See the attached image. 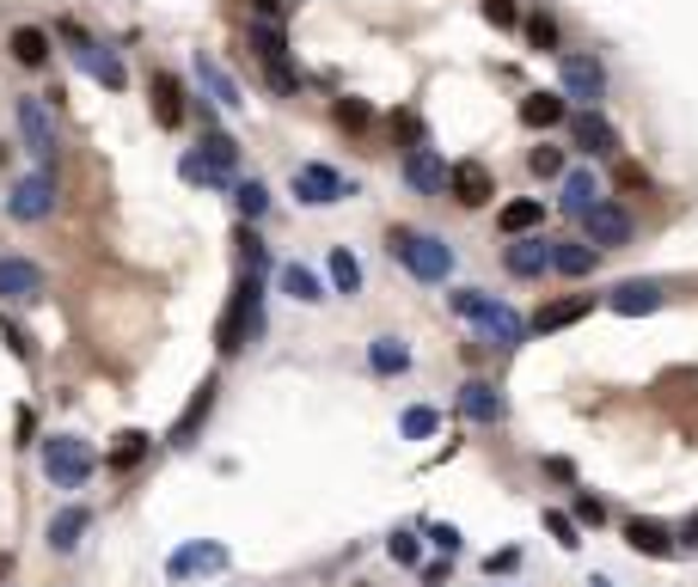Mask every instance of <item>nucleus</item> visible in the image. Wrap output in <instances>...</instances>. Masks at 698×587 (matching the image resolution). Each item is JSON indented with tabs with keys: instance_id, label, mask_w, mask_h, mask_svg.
I'll list each match as a JSON object with an SVG mask.
<instances>
[{
	"instance_id": "obj_45",
	"label": "nucleus",
	"mask_w": 698,
	"mask_h": 587,
	"mask_svg": "<svg viewBox=\"0 0 698 587\" xmlns=\"http://www.w3.org/2000/svg\"><path fill=\"white\" fill-rule=\"evenodd\" d=\"M387 556H392V563H404V570H411V563H417V556H423V539H417V532H392V539H387Z\"/></svg>"
},
{
	"instance_id": "obj_6",
	"label": "nucleus",
	"mask_w": 698,
	"mask_h": 587,
	"mask_svg": "<svg viewBox=\"0 0 698 587\" xmlns=\"http://www.w3.org/2000/svg\"><path fill=\"white\" fill-rule=\"evenodd\" d=\"M288 190H295L300 208H331V202L356 196V184H350L338 166H319V159H300V166L288 171Z\"/></svg>"
},
{
	"instance_id": "obj_26",
	"label": "nucleus",
	"mask_w": 698,
	"mask_h": 587,
	"mask_svg": "<svg viewBox=\"0 0 698 587\" xmlns=\"http://www.w3.org/2000/svg\"><path fill=\"white\" fill-rule=\"evenodd\" d=\"M276 281H282L288 300H300V307H326L331 300V281H319V269H307V263H282Z\"/></svg>"
},
{
	"instance_id": "obj_32",
	"label": "nucleus",
	"mask_w": 698,
	"mask_h": 587,
	"mask_svg": "<svg viewBox=\"0 0 698 587\" xmlns=\"http://www.w3.org/2000/svg\"><path fill=\"white\" fill-rule=\"evenodd\" d=\"M197 80H202V93L215 98L221 110H239V105H246V98H239V86H233V74L215 62V56H197Z\"/></svg>"
},
{
	"instance_id": "obj_14",
	"label": "nucleus",
	"mask_w": 698,
	"mask_h": 587,
	"mask_svg": "<svg viewBox=\"0 0 698 587\" xmlns=\"http://www.w3.org/2000/svg\"><path fill=\"white\" fill-rule=\"evenodd\" d=\"M399 178H404L411 190H417V196H448V159L435 154L429 141H423V147H404Z\"/></svg>"
},
{
	"instance_id": "obj_51",
	"label": "nucleus",
	"mask_w": 698,
	"mask_h": 587,
	"mask_svg": "<svg viewBox=\"0 0 698 587\" xmlns=\"http://www.w3.org/2000/svg\"><path fill=\"white\" fill-rule=\"evenodd\" d=\"M619 190H650V178H643V166H619Z\"/></svg>"
},
{
	"instance_id": "obj_30",
	"label": "nucleus",
	"mask_w": 698,
	"mask_h": 587,
	"mask_svg": "<svg viewBox=\"0 0 698 587\" xmlns=\"http://www.w3.org/2000/svg\"><path fill=\"white\" fill-rule=\"evenodd\" d=\"M178 178H185L190 190H233V171H227V166H215L209 154H197V147L178 159Z\"/></svg>"
},
{
	"instance_id": "obj_27",
	"label": "nucleus",
	"mask_w": 698,
	"mask_h": 587,
	"mask_svg": "<svg viewBox=\"0 0 698 587\" xmlns=\"http://www.w3.org/2000/svg\"><path fill=\"white\" fill-rule=\"evenodd\" d=\"M368 373L374 380H399V373H411V343L392 337V331L387 337H374L368 343Z\"/></svg>"
},
{
	"instance_id": "obj_48",
	"label": "nucleus",
	"mask_w": 698,
	"mask_h": 587,
	"mask_svg": "<svg viewBox=\"0 0 698 587\" xmlns=\"http://www.w3.org/2000/svg\"><path fill=\"white\" fill-rule=\"evenodd\" d=\"M429 544H435V551H448V556H460V526H448V520L429 526Z\"/></svg>"
},
{
	"instance_id": "obj_7",
	"label": "nucleus",
	"mask_w": 698,
	"mask_h": 587,
	"mask_svg": "<svg viewBox=\"0 0 698 587\" xmlns=\"http://www.w3.org/2000/svg\"><path fill=\"white\" fill-rule=\"evenodd\" d=\"M13 123H19V141H25V154H32L37 166H49V159L62 154V129H56V110H49L44 98H19Z\"/></svg>"
},
{
	"instance_id": "obj_9",
	"label": "nucleus",
	"mask_w": 698,
	"mask_h": 587,
	"mask_svg": "<svg viewBox=\"0 0 698 587\" xmlns=\"http://www.w3.org/2000/svg\"><path fill=\"white\" fill-rule=\"evenodd\" d=\"M570 147L576 154H589V159H619L625 154V141H619V129L601 117V105H582V110H570Z\"/></svg>"
},
{
	"instance_id": "obj_17",
	"label": "nucleus",
	"mask_w": 698,
	"mask_h": 587,
	"mask_svg": "<svg viewBox=\"0 0 698 587\" xmlns=\"http://www.w3.org/2000/svg\"><path fill=\"white\" fill-rule=\"evenodd\" d=\"M209 570H227V544L215 539H190L166 556V575L171 582H190V575H209Z\"/></svg>"
},
{
	"instance_id": "obj_36",
	"label": "nucleus",
	"mask_w": 698,
	"mask_h": 587,
	"mask_svg": "<svg viewBox=\"0 0 698 587\" xmlns=\"http://www.w3.org/2000/svg\"><path fill=\"white\" fill-rule=\"evenodd\" d=\"M233 208H239L246 227H258V220L270 215V184H258V178H233Z\"/></svg>"
},
{
	"instance_id": "obj_40",
	"label": "nucleus",
	"mask_w": 698,
	"mask_h": 587,
	"mask_svg": "<svg viewBox=\"0 0 698 587\" xmlns=\"http://www.w3.org/2000/svg\"><path fill=\"white\" fill-rule=\"evenodd\" d=\"M435 429H441V410H429V404H411V410L399 417V434H404V441H429Z\"/></svg>"
},
{
	"instance_id": "obj_16",
	"label": "nucleus",
	"mask_w": 698,
	"mask_h": 587,
	"mask_svg": "<svg viewBox=\"0 0 698 587\" xmlns=\"http://www.w3.org/2000/svg\"><path fill=\"white\" fill-rule=\"evenodd\" d=\"M662 281H650V276H631V281H619V288L606 294V312H619V319H650V312H662Z\"/></svg>"
},
{
	"instance_id": "obj_37",
	"label": "nucleus",
	"mask_w": 698,
	"mask_h": 587,
	"mask_svg": "<svg viewBox=\"0 0 698 587\" xmlns=\"http://www.w3.org/2000/svg\"><path fill=\"white\" fill-rule=\"evenodd\" d=\"M197 154H209V159H215V166H227V171H233V166H239V141H233L227 129L215 123V129H202V141H197Z\"/></svg>"
},
{
	"instance_id": "obj_50",
	"label": "nucleus",
	"mask_w": 698,
	"mask_h": 587,
	"mask_svg": "<svg viewBox=\"0 0 698 587\" xmlns=\"http://www.w3.org/2000/svg\"><path fill=\"white\" fill-rule=\"evenodd\" d=\"M282 13H288V0H251V19H276L282 25Z\"/></svg>"
},
{
	"instance_id": "obj_35",
	"label": "nucleus",
	"mask_w": 698,
	"mask_h": 587,
	"mask_svg": "<svg viewBox=\"0 0 698 587\" xmlns=\"http://www.w3.org/2000/svg\"><path fill=\"white\" fill-rule=\"evenodd\" d=\"M251 56H258V62L264 68H276V62H288V44H282V25L276 19H251Z\"/></svg>"
},
{
	"instance_id": "obj_12",
	"label": "nucleus",
	"mask_w": 698,
	"mask_h": 587,
	"mask_svg": "<svg viewBox=\"0 0 698 587\" xmlns=\"http://www.w3.org/2000/svg\"><path fill=\"white\" fill-rule=\"evenodd\" d=\"M44 294H49L44 263H32V257H0V307H32V300H44Z\"/></svg>"
},
{
	"instance_id": "obj_47",
	"label": "nucleus",
	"mask_w": 698,
	"mask_h": 587,
	"mask_svg": "<svg viewBox=\"0 0 698 587\" xmlns=\"http://www.w3.org/2000/svg\"><path fill=\"white\" fill-rule=\"evenodd\" d=\"M392 135H404L411 147H423V123H417V110H392Z\"/></svg>"
},
{
	"instance_id": "obj_38",
	"label": "nucleus",
	"mask_w": 698,
	"mask_h": 587,
	"mask_svg": "<svg viewBox=\"0 0 698 587\" xmlns=\"http://www.w3.org/2000/svg\"><path fill=\"white\" fill-rule=\"evenodd\" d=\"M528 171H533V178H545V184H558L564 171H570V159H564V147H552V141H540V147H533V154H528Z\"/></svg>"
},
{
	"instance_id": "obj_28",
	"label": "nucleus",
	"mask_w": 698,
	"mask_h": 587,
	"mask_svg": "<svg viewBox=\"0 0 698 587\" xmlns=\"http://www.w3.org/2000/svg\"><path fill=\"white\" fill-rule=\"evenodd\" d=\"M540 227H545V196H521V202H502L497 208L502 239H521V232H540Z\"/></svg>"
},
{
	"instance_id": "obj_54",
	"label": "nucleus",
	"mask_w": 698,
	"mask_h": 587,
	"mask_svg": "<svg viewBox=\"0 0 698 587\" xmlns=\"http://www.w3.org/2000/svg\"><path fill=\"white\" fill-rule=\"evenodd\" d=\"M288 7H300V0H288Z\"/></svg>"
},
{
	"instance_id": "obj_2",
	"label": "nucleus",
	"mask_w": 698,
	"mask_h": 587,
	"mask_svg": "<svg viewBox=\"0 0 698 587\" xmlns=\"http://www.w3.org/2000/svg\"><path fill=\"white\" fill-rule=\"evenodd\" d=\"M387 257L399 263L411 281H448L453 276V245L441 232H423V227H392L387 232Z\"/></svg>"
},
{
	"instance_id": "obj_42",
	"label": "nucleus",
	"mask_w": 698,
	"mask_h": 587,
	"mask_svg": "<svg viewBox=\"0 0 698 587\" xmlns=\"http://www.w3.org/2000/svg\"><path fill=\"white\" fill-rule=\"evenodd\" d=\"M545 532L564 544V551H582V520L576 514H564V508H545Z\"/></svg>"
},
{
	"instance_id": "obj_29",
	"label": "nucleus",
	"mask_w": 698,
	"mask_h": 587,
	"mask_svg": "<svg viewBox=\"0 0 698 587\" xmlns=\"http://www.w3.org/2000/svg\"><path fill=\"white\" fill-rule=\"evenodd\" d=\"M7 49H13L19 68H49V49H56V37H49L44 25H19V32L7 37Z\"/></svg>"
},
{
	"instance_id": "obj_39",
	"label": "nucleus",
	"mask_w": 698,
	"mask_h": 587,
	"mask_svg": "<svg viewBox=\"0 0 698 587\" xmlns=\"http://www.w3.org/2000/svg\"><path fill=\"white\" fill-rule=\"evenodd\" d=\"M331 117H338V129H350V135H368V129H374V105H368V98H338Z\"/></svg>"
},
{
	"instance_id": "obj_13",
	"label": "nucleus",
	"mask_w": 698,
	"mask_h": 587,
	"mask_svg": "<svg viewBox=\"0 0 698 587\" xmlns=\"http://www.w3.org/2000/svg\"><path fill=\"white\" fill-rule=\"evenodd\" d=\"M502 269H509L514 281H545L552 276V239H545V232L509 239V245H502Z\"/></svg>"
},
{
	"instance_id": "obj_44",
	"label": "nucleus",
	"mask_w": 698,
	"mask_h": 587,
	"mask_svg": "<svg viewBox=\"0 0 698 587\" xmlns=\"http://www.w3.org/2000/svg\"><path fill=\"white\" fill-rule=\"evenodd\" d=\"M0 343H7V349H13V356L25 361V368H32V361H37V349H32V337H25V325H13L7 312H0Z\"/></svg>"
},
{
	"instance_id": "obj_52",
	"label": "nucleus",
	"mask_w": 698,
	"mask_h": 587,
	"mask_svg": "<svg viewBox=\"0 0 698 587\" xmlns=\"http://www.w3.org/2000/svg\"><path fill=\"white\" fill-rule=\"evenodd\" d=\"M681 551H698V514H686V526H681Z\"/></svg>"
},
{
	"instance_id": "obj_22",
	"label": "nucleus",
	"mask_w": 698,
	"mask_h": 587,
	"mask_svg": "<svg viewBox=\"0 0 698 587\" xmlns=\"http://www.w3.org/2000/svg\"><path fill=\"white\" fill-rule=\"evenodd\" d=\"M147 110H154L159 129H185V86L159 68L154 80H147Z\"/></svg>"
},
{
	"instance_id": "obj_49",
	"label": "nucleus",
	"mask_w": 698,
	"mask_h": 587,
	"mask_svg": "<svg viewBox=\"0 0 698 587\" xmlns=\"http://www.w3.org/2000/svg\"><path fill=\"white\" fill-rule=\"evenodd\" d=\"M514 563H521V551H490V556H484V570H490V575H509Z\"/></svg>"
},
{
	"instance_id": "obj_5",
	"label": "nucleus",
	"mask_w": 698,
	"mask_h": 587,
	"mask_svg": "<svg viewBox=\"0 0 698 587\" xmlns=\"http://www.w3.org/2000/svg\"><path fill=\"white\" fill-rule=\"evenodd\" d=\"M93 471H98L93 441H80V434H44V478L56 483V490H80Z\"/></svg>"
},
{
	"instance_id": "obj_15",
	"label": "nucleus",
	"mask_w": 698,
	"mask_h": 587,
	"mask_svg": "<svg viewBox=\"0 0 698 587\" xmlns=\"http://www.w3.org/2000/svg\"><path fill=\"white\" fill-rule=\"evenodd\" d=\"M460 417L465 422H478V429H497L502 417H509V404H502V392H497V380H478V373H472V380H465L460 386Z\"/></svg>"
},
{
	"instance_id": "obj_20",
	"label": "nucleus",
	"mask_w": 698,
	"mask_h": 587,
	"mask_svg": "<svg viewBox=\"0 0 698 587\" xmlns=\"http://www.w3.org/2000/svg\"><path fill=\"white\" fill-rule=\"evenodd\" d=\"M625 544H631L637 556H655V563H662V556L681 551V532H674V526H662V520H643V514H637V520H625Z\"/></svg>"
},
{
	"instance_id": "obj_34",
	"label": "nucleus",
	"mask_w": 698,
	"mask_h": 587,
	"mask_svg": "<svg viewBox=\"0 0 698 587\" xmlns=\"http://www.w3.org/2000/svg\"><path fill=\"white\" fill-rule=\"evenodd\" d=\"M521 37H528L533 56H564V32H558V19L552 13H528L521 19Z\"/></svg>"
},
{
	"instance_id": "obj_46",
	"label": "nucleus",
	"mask_w": 698,
	"mask_h": 587,
	"mask_svg": "<svg viewBox=\"0 0 698 587\" xmlns=\"http://www.w3.org/2000/svg\"><path fill=\"white\" fill-rule=\"evenodd\" d=\"M576 520H582V526H606V502H601V495H576Z\"/></svg>"
},
{
	"instance_id": "obj_3",
	"label": "nucleus",
	"mask_w": 698,
	"mask_h": 587,
	"mask_svg": "<svg viewBox=\"0 0 698 587\" xmlns=\"http://www.w3.org/2000/svg\"><path fill=\"white\" fill-rule=\"evenodd\" d=\"M258 331H264V288H258V276H239L227 312H221V325H215V349L221 356H239Z\"/></svg>"
},
{
	"instance_id": "obj_11",
	"label": "nucleus",
	"mask_w": 698,
	"mask_h": 587,
	"mask_svg": "<svg viewBox=\"0 0 698 587\" xmlns=\"http://www.w3.org/2000/svg\"><path fill=\"white\" fill-rule=\"evenodd\" d=\"M448 196L460 202V208H490V202H497V171L484 166V159H453Z\"/></svg>"
},
{
	"instance_id": "obj_43",
	"label": "nucleus",
	"mask_w": 698,
	"mask_h": 587,
	"mask_svg": "<svg viewBox=\"0 0 698 587\" xmlns=\"http://www.w3.org/2000/svg\"><path fill=\"white\" fill-rule=\"evenodd\" d=\"M484 25H497V32H521V7L514 0H478Z\"/></svg>"
},
{
	"instance_id": "obj_1",
	"label": "nucleus",
	"mask_w": 698,
	"mask_h": 587,
	"mask_svg": "<svg viewBox=\"0 0 698 587\" xmlns=\"http://www.w3.org/2000/svg\"><path fill=\"white\" fill-rule=\"evenodd\" d=\"M448 307L460 312L465 325H478L490 349H521V343H528V319H521L509 300H497V294H484V288H453Z\"/></svg>"
},
{
	"instance_id": "obj_21",
	"label": "nucleus",
	"mask_w": 698,
	"mask_h": 587,
	"mask_svg": "<svg viewBox=\"0 0 698 587\" xmlns=\"http://www.w3.org/2000/svg\"><path fill=\"white\" fill-rule=\"evenodd\" d=\"M601 196H606V190H601V178H594L589 166H576V171H564V178H558V208L570 220H582Z\"/></svg>"
},
{
	"instance_id": "obj_8",
	"label": "nucleus",
	"mask_w": 698,
	"mask_h": 587,
	"mask_svg": "<svg viewBox=\"0 0 698 587\" xmlns=\"http://www.w3.org/2000/svg\"><path fill=\"white\" fill-rule=\"evenodd\" d=\"M582 239H589V245H601V251H625L637 239V215L625 208V202L601 196L589 215H582Z\"/></svg>"
},
{
	"instance_id": "obj_24",
	"label": "nucleus",
	"mask_w": 698,
	"mask_h": 587,
	"mask_svg": "<svg viewBox=\"0 0 698 587\" xmlns=\"http://www.w3.org/2000/svg\"><path fill=\"white\" fill-rule=\"evenodd\" d=\"M215 392H221V380H215V373H209V380H202L197 392H190L185 417L171 422V447H190V441H197V429L209 422V410H215Z\"/></svg>"
},
{
	"instance_id": "obj_18",
	"label": "nucleus",
	"mask_w": 698,
	"mask_h": 587,
	"mask_svg": "<svg viewBox=\"0 0 698 587\" xmlns=\"http://www.w3.org/2000/svg\"><path fill=\"white\" fill-rule=\"evenodd\" d=\"M86 532H93V508H86V502H68V508H56V514H49V532H44V544H49L56 556H74Z\"/></svg>"
},
{
	"instance_id": "obj_31",
	"label": "nucleus",
	"mask_w": 698,
	"mask_h": 587,
	"mask_svg": "<svg viewBox=\"0 0 698 587\" xmlns=\"http://www.w3.org/2000/svg\"><path fill=\"white\" fill-rule=\"evenodd\" d=\"M147 453H154V434H147V429H123L117 441H110V453H105V471H135Z\"/></svg>"
},
{
	"instance_id": "obj_19",
	"label": "nucleus",
	"mask_w": 698,
	"mask_h": 587,
	"mask_svg": "<svg viewBox=\"0 0 698 587\" xmlns=\"http://www.w3.org/2000/svg\"><path fill=\"white\" fill-rule=\"evenodd\" d=\"M589 312H594V294H570V300H545V307L528 319V331H533V337H552V331H570L576 319H589Z\"/></svg>"
},
{
	"instance_id": "obj_25",
	"label": "nucleus",
	"mask_w": 698,
	"mask_h": 587,
	"mask_svg": "<svg viewBox=\"0 0 698 587\" xmlns=\"http://www.w3.org/2000/svg\"><path fill=\"white\" fill-rule=\"evenodd\" d=\"M564 123H570V98L564 93H528L521 98V129L545 135V129H564Z\"/></svg>"
},
{
	"instance_id": "obj_41",
	"label": "nucleus",
	"mask_w": 698,
	"mask_h": 587,
	"mask_svg": "<svg viewBox=\"0 0 698 587\" xmlns=\"http://www.w3.org/2000/svg\"><path fill=\"white\" fill-rule=\"evenodd\" d=\"M239 263H246V276H264L270 269V245L258 239V227H239Z\"/></svg>"
},
{
	"instance_id": "obj_33",
	"label": "nucleus",
	"mask_w": 698,
	"mask_h": 587,
	"mask_svg": "<svg viewBox=\"0 0 698 587\" xmlns=\"http://www.w3.org/2000/svg\"><path fill=\"white\" fill-rule=\"evenodd\" d=\"M326 281H331V294H362V257H356L350 245H331Z\"/></svg>"
},
{
	"instance_id": "obj_23",
	"label": "nucleus",
	"mask_w": 698,
	"mask_h": 587,
	"mask_svg": "<svg viewBox=\"0 0 698 587\" xmlns=\"http://www.w3.org/2000/svg\"><path fill=\"white\" fill-rule=\"evenodd\" d=\"M594 263H601V245H589V239H552V276L582 281V276H594Z\"/></svg>"
},
{
	"instance_id": "obj_4",
	"label": "nucleus",
	"mask_w": 698,
	"mask_h": 587,
	"mask_svg": "<svg viewBox=\"0 0 698 587\" xmlns=\"http://www.w3.org/2000/svg\"><path fill=\"white\" fill-rule=\"evenodd\" d=\"M56 202H62L56 171L37 166V171H25V178H13V190H7V215H13L19 227H44V220H56Z\"/></svg>"
},
{
	"instance_id": "obj_10",
	"label": "nucleus",
	"mask_w": 698,
	"mask_h": 587,
	"mask_svg": "<svg viewBox=\"0 0 698 587\" xmlns=\"http://www.w3.org/2000/svg\"><path fill=\"white\" fill-rule=\"evenodd\" d=\"M558 93L570 98V105H601L606 98V68L594 62V56H582V49H564L558 56Z\"/></svg>"
},
{
	"instance_id": "obj_53",
	"label": "nucleus",
	"mask_w": 698,
	"mask_h": 587,
	"mask_svg": "<svg viewBox=\"0 0 698 587\" xmlns=\"http://www.w3.org/2000/svg\"><path fill=\"white\" fill-rule=\"evenodd\" d=\"M589 587H613V575H594V582Z\"/></svg>"
}]
</instances>
